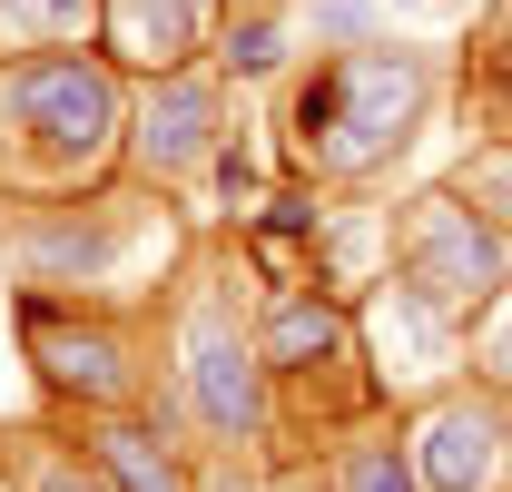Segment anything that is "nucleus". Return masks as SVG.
Listing matches in <instances>:
<instances>
[{"instance_id": "nucleus-5", "label": "nucleus", "mask_w": 512, "mask_h": 492, "mask_svg": "<svg viewBox=\"0 0 512 492\" xmlns=\"http://www.w3.org/2000/svg\"><path fill=\"white\" fill-rule=\"evenodd\" d=\"M10 325L20 355L69 414H138L148 404V335L138 306H99V296H50V286H10Z\"/></svg>"}, {"instance_id": "nucleus-8", "label": "nucleus", "mask_w": 512, "mask_h": 492, "mask_svg": "<svg viewBox=\"0 0 512 492\" xmlns=\"http://www.w3.org/2000/svg\"><path fill=\"white\" fill-rule=\"evenodd\" d=\"M217 138H227V69L188 60V69L138 79V99H128V178L188 187V178H207Z\"/></svg>"}, {"instance_id": "nucleus-10", "label": "nucleus", "mask_w": 512, "mask_h": 492, "mask_svg": "<svg viewBox=\"0 0 512 492\" xmlns=\"http://www.w3.org/2000/svg\"><path fill=\"white\" fill-rule=\"evenodd\" d=\"M355 325H365V365H375L384 394L444 384V374H463V355H473V325L444 315V306H424V296H414V286H394V276L355 306Z\"/></svg>"}, {"instance_id": "nucleus-22", "label": "nucleus", "mask_w": 512, "mask_h": 492, "mask_svg": "<svg viewBox=\"0 0 512 492\" xmlns=\"http://www.w3.org/2000/svg\"><path fill=\"white\" fill-rule=\"evenodd\" d=\"M384 10H473V0H384Z\"/></svg>"}, {"instance_id": "nucleus-16", "label": "nucleus", "mask_w": 512, "mask_h": 492, "mask_svg": "<svg viewBox=\"0 0 512 492\" xmlns=\"http://www.w3.org/2000/svg\"><path fill=\"white\" fill-rule=\"evenodd\" d=\"M217 69H227V79H276V69H286V10H276V0L237 10V20L217 30Z\"/></svg>"}, {"instance_id": "nucleus-20", "label": "nucleus", "mask_w": 512, "mask_h": 492, "mask_svg": "<svg viewBox=\"0 0 512 492\" xmlns=\"http://www.w3.org/2000/svg\"><path fill=\"white\" fill-rule=\"evenodd\" d=\"M463 89H473V119L512 128V40H483L473 69H463Z\"/></svg>"}, {"instance_id": "nucleus-14", "label": "nucleus", "mask_w": 512, "mask_h": 492, "mask_svg": "<svg viewBox=\"0 0 512 492\" xmlns=\"http://www.w3.org/2000/svg\"><path fill=\"white\" fill-rule=\"evenodd\" d=\"M109 0H0V50H89Z\"/></svg>"}, {"instance_id": "nucleus-23", "label": "nucleus", "mask_w": 512, "mask_h": 492, "mask_svg": "<svg viewBox=\"0 0 512 492\" xmlns=\"http://www.w3.org/2000/svg\"><path fill=\"white\" fill-rule=\"evenodd\" d=\"M296 492H335V483H325V473H316V483H296Z\"/></svg>"}, {"instance_id": "nucleus-7", "label": "nucleus", "mask_w": 512, "mask_h": 492, "mask_svg": "<svg viewBox=\"0 0 512 492\" xmlns=\"http://www.w3.org/2000/svg\"><path fill=\"white\" fill-rule=\"evenodd\" d=\"M384 276L414 286L424 306H444V315L473 325V315L512 286V237L463 197V187H424V197L394 207V266H384Z\"/></svg>"}, {"instance_id": "nucleus-15", "label": "nucleus", "mask_w": 512, "mask_h": 492, "mask_svg": "<svg viewBox=\"0 0 512 492\" xmlns=\"http://www.w3.org/2000/svg\"><path fill=\"white\" fill-rule=\"evenodd\" d=\"M325 483L335 492H424V473H414V443L394 424H375V433H355V443H335Z\"/></svg>"}, {"instance_id": "nucleus-19", "label": "nucleus", "mask_w": 512, "mask_h": 492, "mask_svg": "<svg viewBox=\"0 0 512 492\" xmlns=\"http://www.w3.org/2000/svg\"><path fill=\"white\" fill-rule=\"evenodd\" d=\"M463 197H473V207L512 237V138H493V148H473V158H463Z\"/></svg>"}, {"instance_id": "nucleus-11", "label": "nucleus", "mask_w": 512, "mask_h": 492, "mask_svg": "<svg viewBox=\"0 0 512 492\" xmlns=\"http://www.w3.org/2000/svg\"><path fill=\"white\" fill-rule=\"evenodd\" d=\"M207 40H217V0H109L99 10V50L119 69H138V79L188 69Z\"/></svg>"}, {"instance_id": "nucleus-3", "label": "nucleus", "mask_w": 512, "mask_h": 492, "mask_svg": "<svg viewBox=\"0 0 512 492\" xmlns=\"http://www.w3.org/2000/svg\"><path fill=\"white\" fill-rule=\"evenodd\" d=\"M168 355H178V394H188V424L227 453H247L276 433V374L256 355V325L237 315V266L227 256H197L178 315H168Z\"/></svg>"}, {"instance_id": "nucleus-17", "label": "nucleus", "mask_w": 512, "mask_h": 492, "mask_svg": "<svg viewBox=\"0 0 512 492\" xmlns=\"http://www.w3.org/2000/svg\"><path fill=\"white\" fill-rule=\"evenodd\" d=\"M463 374H473V384H493V394H512V286L473 315V355H463Z\"/></svg>"}, {"instance_id": "nucleus-13", "label": "nucleus", "mask_w": 512, "mask_h": 492, "mask_svg": "<svg viewBox=\"0 0 512 492\" xmlns=\"http://www.w3.org/2000/svg\"><path fill=\"white\" fill-rule=\"evenodd\" d=\"M89 443H99L119 492H197V463L168 443L158 414H89Z\"/></svg>"}, {"instance_id": "nucleus-21", "label": "nucleus", "mask_w": 512, "mask_h": 492, "mask_svg": "<svg viewBox=\"0 0 512 492\" xmlns=\"http://www.w3.org/2000/svg\"><path fill=\"white\" fill-rule=\"evenodd\" d=\"M207 178H217V197L237 207V197H256V187H266V168H256V148H247V138L227 128V138H217V158H207Z\"/></svg>"}, {"instance_id": "nucleus-2", "label": "nucleus", "mask_w": 512, "mask_h": 492, "mask_svg": "<svg viewBox=\"0 0 512 492\" xmlns=\"http://www.w3.org/2000/svg\"><path fill=\"white\" fill-rule=\"evenodd\" d=\"M10 266L20 286H50V296H99V306H138L158 296V276H178V217H168V187H79V197H30L10 207Z\"/></svg>"}, {"instance_id": "nucleus-1", "label": "nucleus", "mask_w": 512, "mask_h": 492, "mask_svg": "<svg viewBox=\"0 0 512 492\" xmlns=\"http://www.w3.org/2000/svg\"><path fill=\"white\" fill-rule=\"evenodd\" d=\"M128 69L89 50H0V197H79L128 168Z\"/></svg>"}, {"instance_id": "nucleus-18", "label": "nucleus", "mask_w": 512, "mask_h": 492, "mask_svg": "<svg viewBox=\"0 0 512 492\" xmlns=\"http://www.w3.org/2000/svg\"><path fill=\"white\" fill-rule=\"evenodd\" d=\"M306 30H316V50H365L384 40V0H306Z\"/></svg>"}, {"instance_id": "nucleus-24", "label": "nucleus", "mask_w": 512, "mask_h": 492, "mask_svg": "<svg viewBox=\"0 0 512 492\" xmlns=\"http://www.w3.org/2000/svg\"><path fill=\"white\" fill-rule=\"evenodd\" d=\"M503 404H512V394H503Z\"/></svg>"}, {"instance_id": "nucleus-6", "label": "nucleus", "mask_w": 512, "mask_h": 492, "mask_svg": "<svg viewBox=\"0 0 512 492\" xmlns=\"http://www.w3.org/2000/svg\"><path fill=\"white\" fill-rule=\"evenodd\" d=\"M256 355L276 374V424L286 404H316V414H355L375 404L384 384L365 374V325L345 296H325L316 276H276L266 306H256Z\"/></svg>"}, {"instance_id": "nucleus-9", "label": "nucleus", "mask_w": 512, "mask_h": 492, "mask_svg": "<svg viewBox=\"0 0 512 492\" xmlns=\"http://www.w3.org/2000/svg\"><path fill=\"white\" fill-rule=\"evenodd\" d=\"M404 443H414L424 492H503V473H512V404L493 384H453V394H434V404L404 424Z\"/></svg>"}, {"instance_id": "nucleus-4", "label": "nucleus", "mask_w": 512, "mask_h": 492, "mask_svg": "<svg viewBox=\"0 0 512 492\" xmlns=\"http://www.w3.org/2000/svg\"><path fill=\"white\" fill-rule=\"evenodd\" d=\"M434 99H444V60L424 40H365L345 50V79H335V119H325V148L306 178L316 187H365L384 178L424 128H434Z\"/></svg>"}, {"instance_id": "nucleus-12", "label": "nucleus", "mask_w": 512, "mask_h": 492, "mask_svg": "<svg viewBox=\"0 0 512 492\" xmlns=\"http://www.w3.org/2000/svg\"><path fill=\"white\" fill-rule=\"evenodd\" d=\"M0 492H119L89 433L50 424H0Z\"/></svg>"}]
</instances>
